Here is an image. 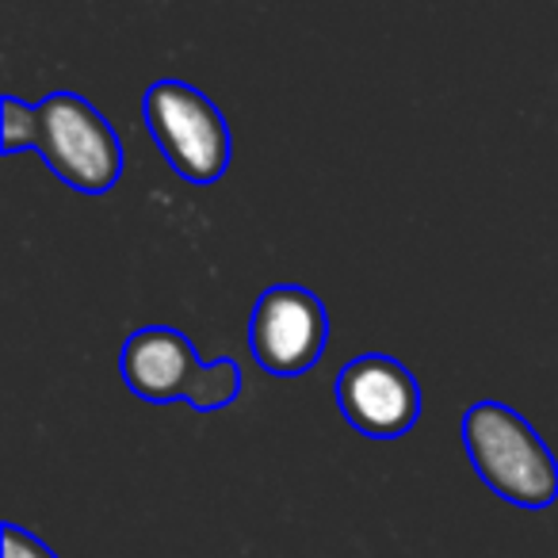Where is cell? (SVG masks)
Listing matches in <instances>:
<instances>
[{"instance_id":"cell-1","label":"cell","mask_w":558,"mask_h":558,"mask_svg":"<svg viewBox=\"0 0 558 558\" xmlns=\"http://www.w3.org/2000/svg\"><path fill=\"white\" fill-rule=\"evenodd\" d=\"M463 451L482 486L524 512L558 501V459L524 413L497 398H478L463 413Z\"/></svg>"},{"instance_id":"cell-2","label":"cell","mask_w":558,"mask_h":558,"mask_svg":"<svg viewBox=\"0 0 558 558\" xmlns=\"http://www.w3.org/2000/svg\"><path fill=\"white\" fill-rule=\"evenodd\" d=\"M119 375L126 390L149 405L187 402L195 413H218L238 402V360L218 356L203 364L195 341L177 326H142L119 349Z\"/></svg>"},{"instance_id":"cell-3","label":"cell","mask_w":558,"mask_h":558,"mask_svg":"<svg viewBox=\"0 0 558 558\" xmlns=\"http://www.w3.org/2000/svg\"><path fill=\"white\" fill-rule=\"evenodd\" d=\"M142 123L169 169L187 184L210 187L230 172V123L222 108L187 81H154L142 93Z\"/></svg>"},{"instance_id":"cell-4","label":"cell","mask_w":558,"mask_h":558,"mask_svg":"<svg viewBox=\"0 0 558 558\" xmlns=\"http://www.w3.org/2000/svg\"><path fill=\"white\" fill-rule=\"evenodd\" d=\"M35 154L65 187L81 195H104L123 177V142L96 104L77 93H50L39 104Z\"/></svg>"},{"instance_id":"cell-5","label":"cell","mask_w":558,"mask_h":558,"mask_svg":"<svg viewBox=\"0 0 558 558\" xmlns=\"http://www.w3.org/2000/svg\"><path fill=\"white\" fill-rule=\"evenodd\" d=\"M329 349V311L303 283H271L248 318V352L276 379H295L318 367Z\"/></svg>"},{"instance_id":"cell-6","label":"cell","mask_w":558,"mask_h":558,"mask_svg":"<svg viewBox=\"0 0 558 558\" xmlns=\"http://www.w3.org/2000/svg\"><path fill=\"white\" fill-rule=\"evenodd\" d=\"M341 417L367 440H402L421 421V383L398 356L364 352L349 360L333 379Z\"/></svg>"},{"instance_id":"cell-7","label":"cell","mask_w":558,"mask_h":558,"mask_svg":"<svg viewBox=\"0 0 558 558\" xmlns=\"http://www.w3.org/2000/svg\"><path fill=\"white\" fill-rule=\"evenodd\" d=\"M35 142H39V108L9 93L0 100V149L12 157L35 149Z\"/></svg>"},{"instance_id":"cell-8","label":"cell","mask_w":558,"mask_h":558,"mask_svg":"<svg viewBox=\"0 0 558 558\" xmlns=\"http://www.w3.org/2000/svg\"><path fill=\"white\" fill-rule=\"evenodd\" d=\"M0 547H4V558H58L39 535L12 524V520H4V527H0Z\"/></svg>"}]
</instances>
